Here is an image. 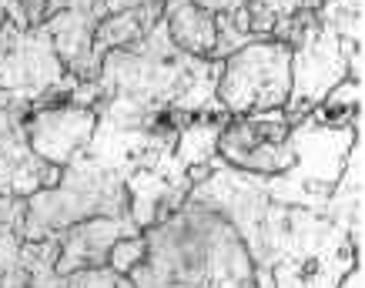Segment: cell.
I'll list each match as a JSON object with an SVG mask.
<instances>
[{"mask_svg":"<svg viewBox=\"0 0 365 288\" xmlns=\"http://www.w3.org/2000/svg\"><path fill=\"white\" fill-rule=\"evenodd\" d=\"M61 11H71V14H81V17H91V21H101L108 17L104 11V0H44V14L54 17Z\"/></svg>","mask_w":365,"mask_h":288,"instance_id":"5bb4252c","label":"cell"},{"mask_svg":"<svg viewBox=\"0 0 365 288\" xmlns=\"http://www.w3.org/2000/svg\"><path fill=\"white\" fill-rule=\"evenodd\" d=\"M67 78L64 64L54 51L51 34L41 27H21L14 21H0V91L14 98L34 101L44 91L57 88Z\"/></svg>","mask_w":365,"mask_h":288,"instance_id":"5b68a950","label":"cell"},{"mask_svg":"<svg viewBox=\"0 0 365 288\" xmlns=\"http://www.w3.org/2000/svg\"><path fill=\"white\" fill-rule=\"evenodd\" d=\"M288 91H292V47L265 37L225 57L215 94L228 118H242L252 111L285 108Z\"/></svg>","mask_w":365,"mask_h":288,"instance_id":"3957f363","label":"cell"},{"mask_svg":"<svg viewBox=\"0 0 365 288\" xmlns=\"http://www.w3.org/2000/svg\"><path fill=\"white\" fill-rule=\"evenodd\" d=\"M262 4H265L275 17H288V14L302 11V0H262Z\"/></svg>","mask_w":365,"mask_h":288,"instance_id":"d6986e66","label":"cell"},{"mask_svg":"<svg viewBox=\"0 0 365 288\" xmlns=\"http://www.w3.org/2000/svg\"><path fill=\"white\" fill-rule=\"evenodd\" d=\"M57 235H47L41 242H21L17 268L27 278V288H67V278L57 275Z\"/></svg>","mask_w":365,"mask_h":288,"instance_id":"8fae6325","label":"cell"},{"mask_svg":"<svg viewBox=\"0 0 365 288\" xmlns=\"http://www.w3.org/2000/svg\"><path fill=\"white\" fill-rule=\"evenodd\" d=\"M248 21H252V34H255V37H268L278 17L268 11L262 0H252V4H248Z\"/></svg>","mask_w":365,"mask_h":288,"instance_id":"2e32d148","label":"cell"},{"mask_svg":"<svg viewBox=\"0 0 365 288\" xmlns=\"http://www.w3.org/2000/svg\"><path fill=\"white\" fill-rule=\"evenodd\" d=\"M144 255H148V242H144V235L121 238V242L111 248V255H108V268H114L118 275H128L138 262H144Z\"/></svg>","mask_w":365,"mask_h":288,"instance_id":"4fadbf2b","label":"cell"},{"mask_svg":"<svg viewBox=\"0 0 365 288\" xmlns=\"http://www.w3.org/2000/svg\"><path fill=\"white\" fill-rule=\"evenodd\" d=\"M335 288H362V265H352L349 272L342 275V282Z\"/></svg>","mask_w":365,"mask_h":288,"instance_id":"44dd1931","label":"cell"},{"mask_svg":"<svg viewBox=\"0 0 365 288\" xmlns=\"http://www.w3.org/2000/svg\"><path fill=\"white\" fill-rule=\"evenodd\" d=\"M0 14H4L7 21L27 27V24H24V14H21V0H0Z\"/></svg>","mask_w":365,"mask_h":288,"instance_id":"ffe728a7","label":"cell"},{"mask_svg":"<svg viewBox=\"0 0 365 288\" xmlns=\"http://www.w3.org/2000/svg\"><path fill=\"white\" fill-rule=\"evenodd\" d=\"M0 288H27V278H24L21 268H14L11 275H7L4 282H0Z\"/></svg>","mask_w":365,"mask_h":288,"instance_id":"603a6c76","label":"cell"},{"mask_svg":"<svg viewBox=\"0 0 365 288\" xmlns=\"http://www.w3.org/2000/svg\"><path fill=\"white\" fill-rule=\"evenodd\" d=\"M94 128H98V114L91 108H74V104L37 108L24 121V134H27L31 151L41 161L57 168H64L78 151L88 148Z\"/></svg>","mask_w":365,"mask_h":288,"instance_id":"8992f818","label":"cell"},{"mask_svg":"<svg viewBox=\"0 0 365 288\" xmlns=\"http://www.w3.org/2000/svg\"><path fill=\"white\" fill-rule=\"evenodd\" d=\"M222 61L191 57L168 37L165 21L138 37L134 44L108 51L101 61L98 124L118 131H144L161 111L225 114L215 94Z\"/></svg>","mask_w":365,"mask_h":288,"instance_id":"6da1fadb","label":"cell"},{"mask_svg":"<svg viewBox=\"0 0 365 288\" xmlns=\"http://www.w3.org/2000/svg\"><path fill=\"white\" fill-rule=\"evenodd\" d=\"M161 21L168 27V37L178 51L191 57H208L215 47V14L201 11L191 0H165Z\"/></svg>","mask_w":365,"mask_h":288,"instance_id":"30bf717a","label":"cell"},{"mask_svg":"<svg viewBox=\"0 0 365 288\" xmlns=\"http://www.w3.org/2000/svg\"><path fill=\"white\" fill-rule=\"evenodd\" d=\"M191 4H198L201 11H208V14H235V11H242V7H248L252 0H191Z\"/></svg>","mask_w":365,"mask_h":288,"instance_id":"ac0fdd59","label":"cell"},{"mask_svg":"<svg viewBox=\"0 0 365 288\" xmlns=\"http://www.w3.org/2000/svg\"><path fill=\"white\" fill-rule=\"evenodd\" d=\"M161 14H165V0H148V4L134 7V11H118L101 17L98 27H94V41H91V57L101 64L108 51L134 44L138 37H144L161 21Z\"/></svg>","mask_w":365,"mask_h":288,"instance_id":"9c48e42d","label":"cell"},{"mask_svg":"<svg viewBox=\"0 0 365 288\" xmlns=\"http://www.w3.org/2000/svg\"><path fill=\"white\" fill-rule=\"evenodd\" d=\"M24 215H27V198H7V195H0V225L4 228H14V232L21 235Z\"/></svg>","mask_w":365,"mask_h":288,"instance_id":"9a60e30c","label":"cell"},{"mask_svg":"<svg viewBox=\"0 0 365 288\" xmlns=\"http://www.w3.org/2000/svg\"><path fill=\"white\" fill-rule=\"evenodd\" d=\"M148 0H104V11L108 14H118V11H134V7H141Z\"/></svg>","mask_w":365,"mask_h":288,"instance_id":"7402d4cb","label":"cell"},{"mask_svg":"<svg viewBox=\"0 0 365 288\" xmlns=\"http://www.w3.org/2000/svg\"><path fill=\"white\" fill-rule=\"evenodd\" d=\"M67 278V288H134L128 275H118L114 268L101 265V268H81V272H71Z\"/></svg>","mask_w":365,"mask_h":288,"instance_id":"7c38bea8","label":"cell"},{"mask_svg":"<svg viewBox=\"0 0 365 288\" xmlns=\"http://www.w3.org/2000/svg\"><path fill=\"white\" fill-rule=\"evenodd\" d=\"M101 101V84L98 81H78L74 84V91H71V98H67V104H74V108H98Z\"/></svg>","mask_w":365,"mask_h":288,"instance_id":"e0dca14e","label":"cell"},{"mask_svg":"<svg viewBox=\"0 0 365 288\" xmlns=\"http://www.w3.org/2000/svg\"><path fill=\"white\" fill-rule=\"evenodd\" d=\"M134 235H141V228L131 222V215H121V218H91V222L71 225L64 232H57V242H61L57 275L108 265V255H111L114 245L121 238H134Z\"/></svg>","mask_w":365,"mask_h":288,"instance_id":"52a82bcc","label":"cell"},{"mask_svg":"<svg viewBox=\"0 0 365 288\" xmlns=\"http://www.w3.org/2000/svg\"><path fill=\"white\" fill-rule=\"evenodd\" d=\"M325 218L349 235L355 258L362 262V138H355L345 155L342 175L325 201Z\"/></svg>","mask_w":365,"mask_h":288,"instance_id":"ba28073f","label":"cell"},{"mask_svg":"<svg viewBox=\"0 0 365 288\" xmlns=\"http://www.w3.org/2000/svg\"><path fill=\"white\" fill-rule=\"evenodd\" d=\"M352 47L359 44L342 41L339 34L322 27L319 21L305 27L299 44L292 47V91L285 101V114L292 118V124H299L312 108H319L329 98V91L349 78L345 61H349Z\"/></svg>","mask_w":365,"mask_h":288,"instance_id":"277c9868","label":"cell"},{"mask_svg":"<svg viewBox=\"0 0 365 288\" xmlns=\"http://www.w3.org/2000/svg\"><path fill=\"white\" fill-rule=\"evenodd\" d=\"M128 215V188L114 171L91 161L84 151L64 165L57 188H41L27 198L24 215V242H41L71 225L91 218H121Z\"/></svg>","mask_w":365,"mask_h":288,"instance_id":"7a4b0ae2","label":"cell"}]
</instances>
